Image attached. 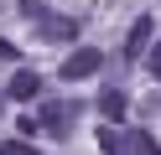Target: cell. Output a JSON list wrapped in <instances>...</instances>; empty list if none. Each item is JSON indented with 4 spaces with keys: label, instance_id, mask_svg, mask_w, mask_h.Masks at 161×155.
<instances>
[{
    "label": "cell",
    "instance_id": "1",
    "mask_svg": "<svg viewBox=\"0 0 161 155\" xmlns=\"http://www.w3.org/2000/svg\"><path fill=\"white\" fill-rule=\"evenodd\" d=\"M21 10L31 16V26L42 31L47 41H73V36H78V21H73V16H57V10H42L36 0H21Z\"/></svg>",
    "mask_w": 161,
    "mask_h": 155
},
{
    "label": "cell",
    "instance_id": "2",
    "mask_svg": "<svg viewBox=\"0 0 161 155\" xmlns=\"http://www.w3.org/2000/svg\"><path fill=\"white\" fill-rule=\"evenodd\" d=\"M99 67H104V57H99V47H78V52H68V62H63V83L94 78Z\"/></svg>",
    "mask_w": 161,
    "mask_h": 155
},
{
    "label": "cell",
    "instance_id": "3",
    "mask_svg": "<svg viewBox=\"0 0 161 155\" xmlns=\"http://www.w3.org/2000/svg\"><path fill=\"white\" fill-rule=\"evenodd\" d=\"M73 114H78L73 103H42V119H36V129H52L57 140H63V134L73 129V124H68V119H73Z\"/></svg>",
    "mask_w": 161,
    "mask_h": 155
},
{
    "label": "cell",
    "instance_id": "4",
    "mask_svg": "<svg viewBox=\"0 0 161 155\" xmlns=\"http://www.w3.org/2000/svg\"><path fill=\"white\" fill-rule=\"evenodd\" d=\"M156 36V21L151 16H135V26H130V36H125V57L135 62V57H146V41Z\"/></svg>",
    "mask_w": 161,
    "mask_h": 155
},
{
    "label": "cell",
    "instance_id": "5",
    "mask_svg": "<svg viewBox=\"0 0 161 155\" xmlns=\"http://www.w3.org/2000/svg\"><path fill=\"white\" fill-rule=\"evenodd\" d=\"M36 93H42V78H36V72L31 67H21V72H16V78H11V98H36Z\"/></svg>",
    "mask_w": 161,
    "mask_h": 155
},
{
    "label": "cell",
    "instance_id": "6",
    "mask_svg": "<svg viewBox=\"0 0 161 155\" xmlns=\"http://www.w3.org/2000/svg\"><path fill=\"white\" fill-rule=\"evenodd\" d=\"M99 109H104L109 119H119V114H125V93H119V88H104V93H99Z\"/></svg>",
    "mask_w": 161,
    "mask_h": 155
},
{
    "label": "cell",
    "instance_id": "7",
    "mask_svg": "<svg viewBox=\"0 0 161 155\" xmlns=\"http://www.w3.org/2000/svg\"><path fill=\"white\" fill-rule=\"evenodd\" d=\"M99 150H104V155H130V145H125V140H119V134L104 124V129H99Z\"/></svg>",
    "mask_w": 161,
    "mask_h": 155
},
{
    "label": "cell",
    "instance_id": "8",
    "mask_svg": "<svg viewBox=\"0 0 161 155\" xmlns=\"http://www.w3.org/2000/svg\"><path fill=\"white\" fill-rule=\"evenodd\" d=\"M130 150H135V155H161V145L151 140L146 129H135V134H130Z\"/></svg>",
    "mask_w": 161,
    "mask_h": 155
},
{
    "label": "cell",
    "instance_id": "9",
    "mask_svg": "<svg viewBox=\"0 0 161 155\" xmlns=\"http://www.w3.org/2000/svg\"><path fill=\"white\" fill-rule=\"evenodd\" d=\"M0 155H42V150L26 145V140H5V145H0Z\"/></svg>",
    "mask_w": 161,
    "mask_h": 155
},
{
    "label": "cell",
    "instance_id": "10",
    "mask_svg": "<svg viewBox=\"0 0 161 155\" xmlns=\"http://www.w3.org/2000/svg\"><path fill=\"white\" fill-rule=\"evenodd\" d=\"M146 67H151V78H161V41H156V52L146 57Z\"/></svg>",
    "mask_w": 161,
    "mask_h": 155
},
{
    "label": "cell",
    "instance_id": "11",
    "mask_svg": "<svg viewBox=\"0 0 161 155\" xmlns=\"http://www.w3.org/2000/svg\"><path fill=\"white\" fill-rule=\"evenodd\" d=\"M0 57H16V41L11 36H0Z\"/></svg>",
    "mask_w": 161,
    "mask_h": 155
}]
</instances>
